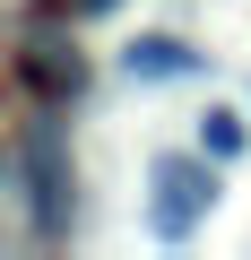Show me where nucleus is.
<instances>
[{
    "label": "nucleus",
    "instance_id": "obj_6",
    "mask_svg": "<svg viewBox=\"0 0 251 260\" xmlns=\"http://www.w3.org/2000/svg\"><path fill=\"white\" fill-rule=\"evenodd\" d=\"M78 9H113V0H78Z\"/></svg>",
    "mask_w": 251,
    "mask_h": 260
},
{
    "label": "nucleus",
    "instance_id": "obj_2",
    "mask_svg": "<svg viewBox=\"0 0 251 260\" xmlns=\"http://www.w3.org/2000/svg\"><path fill=\"white\" fill-rule=\"evenodd\" d=\"M18 182H26V208H35V234H61L69 225V156L52 139V121H35L26 139H18Z\"/></svg>",
    "mask_w": 251,
    "mask_h": 260
},
{
    "label": "nucleus",
    "instance_id": "obj_5",
    "mask_svg": "<svg viewBox=\"0 0 251 260\" xmlns=\"http://www.w3.org/2000/svg\"><path fill=\"white\" fill-rule=\"evenodd\" d=\"M199 148H208L217 165H225V156H242V121H234V113H208V121H199Z\"/></svg>",
    "mask_w": 251,
    "mask_h": 260
},
{
    "label": "nucleus",
    "instance_id": "obj_4",
    "mask_svg": "<svg viewBox=\"0 0 251 260\" xmlns=\"http://www.w3.org/2000/svg\"><path fill=\"white\" fill-rule=\"evenodd\" d=\"M121 70H130V78H148V87H156V78H191V70H199V52H182L173 35H139L130 52H121Z\"/></svg>",
    "mask_w": 251,
    "mask_h": 260
},
{
    "label": "nucleus",
    "instance_id": "obj_1",
    "mask_svg": "<svg viewBox=\"0 0 251 260\" xmlns=\"http://www.w3.org/2000/svg\"><path fill=\"white\" fill-rule=\"evenodd\" d=\"M156 200H148V234L156 243H182L208 208H217V174H208V148L199 156H156Z\"/></svg>",
    "mask_w": 251,
    "mask_h": 260
},
{
    "label": "nucleus",
    "instance_id": "obj_3",
    "mask_svg": "<svg viewBox=\"0 0 251 260\" xmlns=\"http://www.w3.org/2000/svg\"><path fill=\"white\" fill-rule=\"evenodd\" d=\"M18 78H26L44 104H61V95H78V87H87V61H78V44H52V35H44V44H26V52H18Z\"/></svg>",
    "mask_w": 251,
    "mask_h": 260
}]
</instances>
